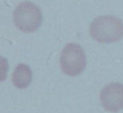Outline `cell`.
<instances>
[{
    "instance_id": "obj_1",
    "label": "cell",
    "mask_w": 123,
    "mask_h": 113,
    "mask_svg": "<svg viewBox=\"0 0 123 113\" xmlns=\"http://www.w3.org/2000/svg\"><path fill=\"white\" fill-rule=\"evenodd\" d=\"M89 31L98 42H116L123 37V22L114 16H99L91 23Z\"/></svg>"
},
{
    "instance_id": "obj_2",
    "label": "cell",
    "mask_w": 123,
    "mask_h": 113,
    "mask_svg": "<svg viewBox=\"0 0 123 113\" xmlns=\"http://www.w3.org/2000/svg\"><path fill=\"white\" fill-rule=\"evenodd\" d=\"M14 23L23 32H34L41 26L42 14L37 5L31 2H23L14 11Z\"/></svg>"
},
{
    "instance_id": "obj_3",
    "label": "cell",
    "mask_w": 123,
    "mask_h": 113,
    "mask_svg": "<svg viewBox=\"0 0 123 113\" xmlns=\"http://www.w3.org/2000/svg\"><path fill=\"white\" fill-rule=\"evenodd\" d=\"M62 71L71 77L82 74L86 66V55L79 45L68 44L62 51L60 57Z\"/></svg>"
},
{
    "instance_id": "obj_4",
    "label": "cell",
    "mask_w": 123,
    "mask_h": 113,
    "mask_svg": "<svg viewBox=\"0 0 123 113\" xmlns=\"http://www.w3.org/2000/svg\"><path fill=\"white\" fill-rule=\"evenodd\" d=\"M100 102L103 107L111 112L123 109V85L120 83H111L100 91Z\"/></svg>"
},
{
    "instance_id": "obj_5",
    "label": "cell",
    "mask_w": 123,
    "mask_h": 113,
    "mask_svg": "<svg viewBox=\"0 0 123 113\" xmlns=\"http://www.w3.org/2000/svg\"><path fill=\"white\" fill-rule=\"evenodd\" d=\"M13 84L18 89H25L32 81V73L29 66L19 64L15 68L12 75Z\"/></svg>"
},
{
    "instance_id": "obj_6",
    "label": "cell",
    "mask_w": 123,
    "mask_h": 113,
    "mask_svg": "<svg viewBox=\"0 0 123 113\" xmlns=\"http://www.w3.org/2000/svg\"><path fill=\"white\" fill-rule=\"evenodd\" d=\"M8 71H9V63L8 60L0 56V82H3L7 79Z\"/></svg>"
}]
</instances>
